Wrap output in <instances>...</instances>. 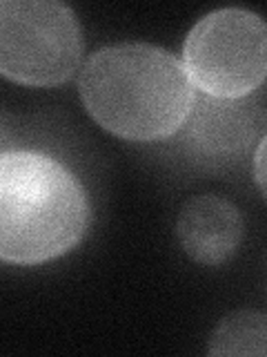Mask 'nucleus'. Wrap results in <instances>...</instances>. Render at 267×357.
<instances>
[{
	"label": "nucleus",
	"mask_w": 267,
	"mask_h": 357,
	"mask_svg": "<svg viewBox=\"0 0 267 357\" xmlns=\"http://www.w3.org/2000/svg\"><path fill=\"white\" fill-rule=\"evenodd\" d=\"M263 150H265V137L259 139V150H256V181H259L261 190L265 185V176H263Z\"/></svg>",
	"instance_id": "8"
},
{
	"label": "nucleus",
	"mask_w": 267,
	"mask_h": 357,
	"mask_svg": "<svg viewBox=\"0 0 267 357\" xmlns=\"http://www.w3.org/2000/svg\"><path fill=\"white\" fill-rule=\"evenodd\" d=\"M189 83L216 98L254 94L267 72V29L248 9H218L200 18L183 50Z\"/></svg>",
	"instance_id": "4"
},
{
	"label": "nucleus",
	"mask_w": 267,
	"mask_h": 357,
	"mask_svg": "<svg viewBox=\"0 0 267 357\" xmlns=\"http://www.w3.org/2000/svg\"><path fill=\"white\" fill-rule=\"evenodd\" d=\"M183 126L187 148L200 163L229 167L252 148L256 137H263V98L256 92L238 98L203 94L194 98Z\"/></svg>",
	"instance_id": "5"
},
{
	"label": "nucleus",
	"mask_w": 267,
	"mask_h": 357,
	"mask_svg": "<svg viewBox=\"0 0 267 357\" xmlns=\"http://www.w3.org/2000/svg\"><path fill=\"white\" fill-rule=\"evenodd\" d=\"M83 56L74 11L47 0H0V74L33 87L70 81Z\"/></svg>",
	"instance_id": "3"
},
{
	"label": "nucleus",
	"mask_w": 267,
	"mask_h": 357,
	"mask_svg": "<svg viewBox=\"0 0 267 357\" xmlns=\"http://www.w3.org/2000/svg\"><path fill=\"white\" fill-rule=\"evenodd\" d=\"M89 223L76 174L54 156L0 154V261L36 266L70 252Z\"/></svg>",
	"instance_id": "2"
},
{
	"label": "nucleus",
	"mask_w": 267,
	"mask_h": 357,
	"mask_svg": "<svg viewBox=\"0 0 267 357\" xmlns=\"http://www.w3.org/2000/svg\"><path fill=\"white\" fill-rule=\"evenodd\" d=\"M267 328L261 312H236L227 317L211 335V355H265Z\"/></svg>",
	"instance_id": "7"
},
{
	"label": "nucleus",
	"mask_w": 267,
	"mask_h": 357,
	"mask_svg": "<svg viewBox=\"0 0 267 357\" xmlns=\"http://www.w3.org/2000/svg\"><path fill=\"white\" fill-rule=\"evenodd\" d=\"M243 219L227 199L203 195L192 199L178 217V239L192 259L218 266L236 252Z\"/></svg>",
	"instance_id": "6"
},
{
	"label": "nucleus",
	"mask_w": 267,
	"mask_h": 357,
	"mask_svg": "<svg viewBox=\"0 0 267 357\" xmlns=\"http://www.w3.org/2000/svg\"><path fill=\"white\" fill-rule=\"evenodd\" d=\"M81 96L98 126L129 141L172 137L183 128L196 98L183 63L143 43L96 52L83 67Z\"/></svg>",
	"instance_id": "1"
}]
</instances>
